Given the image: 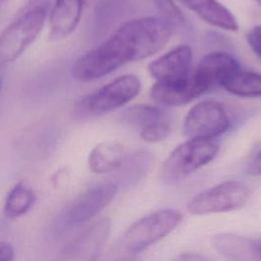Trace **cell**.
<instances>
[{
	"label": "cell",
	"instance_id": "15",
	"mask_svg": "<svg viewBox=\"0 0 261 261\" xmlns=\"http://www.w3.org/2000/svg\"><path fill=\"white\" fill-rule=\"evenodd\" d=\"M126 157L124 146L116 141L97 144L90 152L88 165L92 172L105 174L116 171Z\"/></svg>",
	"mask_w": 261,
	"mask_h": 261
},
{
	"label": "cell",
	"instance_id": "23",
	"mask_svg": "<svg viewBox=\"0 0 261 261\" xmlns=\"http://www.w3.org/2000/svg\"><path fill=\"white\" fill-rule=\"evenodd\" d=\"M247 42L253 52L261 58V25H255L247 33Z\"/></svg>",
	"mask_w": 261,
	"mask_h": 261
},
{
	"label": "cell",
	"instance_id": "18",
	"mask_svg": "<svg viewBox=\"0 0 261 261\" xmlns=\"http://www.w3.org/2000/svg\"><path fill=\"white\" fill-rule=\"evenodd\" d=\"M221 87L228 93L240 97H261V73L238 69L231 73Z\"/></svg>",
	"mask_w": 261,
	"mask_h": 261
},
{
	"label": "cell",
	"instance_id": "4",
	"mask_svg": "<svg viewBox=\"0 0 261 261\" xmlns=\"http://www.w3.org/2000/svg\"><path fill=\"white\" fill-rule=\"evenodd\" d=\"M182 219V214L173 208L160 209L134 222L122 236L123 250L137 254L172 232Z\"/></svg>",
	"mask_w": 261,
	"mask_h": 261
},
{
	"label": "cell",
	"instance_id": "9",
	"mask_svg": "<svg viewBox=\"0 0 261 261\" xmlns=\"http://www.w3.org/2000/svg\"><path fill=\"white\" fill-rule=\"evenodd\" d=\"M240 68L239 61L230 54L215 51L206 54L200 60L190 80L201 96L216 87H221V84Z\"/></svg>",
	"mask_w": 261,
	"mask_h": 261
},
{
	"label": "cell",
	"instance_id": "12",
	"mask_svg": "<svg viewBox=\"0 0 261 261\" xmlns=\"http://www.w3.org/2000/svg\"><path fill=\"white\" fill-rule=\"evenodd\" d=\"M86 0H55L49 12V39L67 38L77 27Z\"/></svg>",
	"mask_w": 261,
	"mask_h": 261
},
{
	"label": "cell",
	"instance_id": "14",
	"mask_svg": "<svg viewBox=\"0 0 261 261\" xmlns=\"http://www.w3.org/2000/svg\"><path fill=\"white\" fill-rule=\"evenodd\" d=\"M154 102L163 106H181L199 97L190 77L180 82H156L150 91Z\"/></svg>",
	"mask_w": 261,
	"mask_h": 261
},
{
	"label": "cell",
	"instance_id": "6",
	"mask_svg": "<svg viewBox=\"0 0 261 261\" xmlns=\"http://www.w3.org/2000/svg\"><path fill=\"white\" fill-rule=\"evenodd\" d=\"M142 83L135 74H124L84 97L79 108L89 115L104 114L127 104L141 92Z\"/></svg>",
	"mask_w": 261,
	"mask_h": 261
},
{
	"label": "cell",
	"instance_id": "13",
	"mask_svg": "<svg viewBox=\"0 0 261 261\" xmlns=\"http://www.w3.org/2000/svg\"><path fill=\"white\" fill-rule=\"evenodd\" d=\"M207 23L221 30L237 32L239 23L234 15L217 0H177Z\"/></svg>",
	"mask_w": 261,
	"mask_h": 261
},
{
	"label": "cell",
	"instance_id": "25",
	"mask_svg": "<svg viewBox=\"0 0 261 261\" xmlns=\"http://www.w3.org/2000/svg\"><path fill=\"white\" fill-rule=\"evenodd\" d=\"M249 169L251 173L261 174V152H259L256 155V157L252 160Z\"/></svg>",
	"mask_w": 261,
	"mask_h": 261
},
{
	"label": "cell",
	"instance_id": "29",
	"mask_svg": "<svg viewBox=\"0 0 261 261\" xmlns=\"http://www.w3.org/2000/svg\"><path fill=\"white\" fill-rule=\"evenodd\" d=\"M255 2H257L259 5H261V0H254Z\"/></svg>",
	"mask_w": 261,
	"mask_h": 261
},
{
	"label": "cell",
	"instance_id": "16",
	"mask_svg": "<svg viewBox=\"0 0 261 261\" xmlns=\"http://www.w3.org/2000/svg\"><path fill=\"white\" fill-rule=\"evenodd\" d=\"M212 244L215 250L227 259L257 260L256 239L233 233H219L213 238Z\"/></svg>",
	"mask_w": 261,
	"mask_h": 261
},
{
	"label": "cell",
	"instance_id": "27",
	"mask_svg": "<svg viewBox=\"0 0 261 261\" xmlns=\"http://www.w3.org/2000/svg\"><path fill=\"white\" fill-rule=\"evenodd\" d=\"M7 1H8V0H0V9H1V7H2Z\"/></svg>",
	"mask_w": 261,
	"mask_h": 261
},
{
	"label": "cell",
	"instance_id": "28",
	"mask_svg": "<svg viewBox=\"0 0 261 261\" xmlns=\"http://www.w3.org/2000/svg\"><path fill=\"white\" fill-rule=\"evenodd\" d=\"M2 87H3V80H2V76L0 75V92L2 90Z\"/></svg>",
	"mask_w": 261,
	"mask_h": 261
},
{
	"label": "cell",
	"instance_id": "7",
	"mask_svg": "<svg viewBox=\"0 0 261 261\" xmlns=\"http://www.w3.org/2000/svg\"><path fill=\"white\" fill-rule=\"evenodd\" d=\"M117 186L112 182L96 185L70 204L58 221V230L64 232L95 218L113 200Z\"/></svg>",
	"mask_w": 261,
	"mask_h": 261
},
{
	"label": "cell",
	"instance_id": "17",
	"mask_svg": "<svg viewBox=\"0 0 261 261\" xmlns=\"http://www.w3.org/2000/svg\"><path fill=\"white\" fill-rule=\"evenodd\" d=\"M36 201L34 190L23 181H18L6 196L3 213L9 219L21 217L30 211Z\"/></svg>",
	"mask_w": 261,
	"mask_h": 261
},
{
	"label": "cell",
	"instance_id": "11",
	"mask_svg": "<svg viewBox=\"0 0 261 261\" xmlns=\"http://www.w3.org/2000/svg\"><path fill=\"white\" fill-rule=\"evenodd\" d=\"M193 53L189 46L181 45L161 55L148 65L149 73L158 82H180L191 75Z\"/></svg>",
	"mask_w": 261,
	"mask_h": 261
},
{
	"label": "cell",
	"instance_id": "20",
	"mask_svg": "<svg viewBox=\"0 0 261 261\" xmlns=\"http://www.w3.org/2000/svg\"><path fill=\"white\" fill-rule=\"evenodd\" d=\"M124 121L135 126H144L150 122L164 119L163 111L152 105H135L123 114Z\"/></svg>",
	"mask_w": 261,
	"mask_h": 261
},
{
	"label": "cell",
	"instance_id": "8",
	"mask_svg": "<svg viewBox=\"0 0 261 261\" xmlns=\"http://www.w3.org/2000/svg\"><path fill=\"white\" fill-rule=\"evenodd\" d=\"M230 125L223 106L216 101L205 100L193 106L187 113L182 130L189 139L213 140L224 134Z\"/></svg>",
	"mask_w": 261,
	"mask_h": 261
},
{
	"label": "cell",
	"instance_id": "10",
	"mask_svg": "<svg viewBox=\"0 0 261 261\" xmlns=\"http://www.w3.org/2000/svg\"><path fill=\"white\" fill-rule=\"evenodd\" d=\"M111 230V221L100 218L83 229L61 252L66 260H95L103 250Z\"/></svg>",
	"mask_w": 261,
	"mask_h": 261
},
{
	"label": "cell",
	"instance_id": "26",
	"mask_svg": "<svg viewBox=\"0 0 261 261\" xmlns=\"http://www.w3.org/2000/svg\"><path fill=\"white\" fill-rule=\"evenodd\" d=\"M256 253L257 260H261V239H256Z\"/></svg>",
	"mask_w": 261,
	"mask_h": 261
},
{
	"label": "cell",
	"instance_id": "19",
	"mask_svg": "<svg viewBox=\"0 0 261 261\" xmlns=\"http://www.w3.org/2000/svg\"><path fill=\"white\" fill-rule=\"evenodd\" d=\"M154 162V156L148 151H138L125 157L119 169H122V180L130 186L146 175Z\"/></svg>",
	"mask_w": 261,
	"mask_h": 261
},
{
	"label": "cell",
	"instance_id": "22",
	"mask_svg": "<svg viewBox=\"0 0 261 261\" xmlns=\"http://www.w3.org/2000/svg\"><path fill=\"white\" fill-rule=\"evenodd\" d=\"M156 5H157L158 9L162 13H164V16L172 19L173 21H174V19L182 21L184 16L181 14V11L173 3L172 0H156Z\"/></svg>",
	"mask_w": 261,
	"mask_h": 261
},
{
	"label": "cell",
	"instance_id": "21",
	"mask_svg": "<svg viewBox=\"0 0 261 261\" xmlns=\"http://www.w3.org/2000/svg\"><path fill=\"white\" fill-rule=\"evenodd\" d=\"M170 125L164 119L150 122L140 129V137L146 143H158L168 137Z\"/></svg>",
	"mask_w": 261,
	"mask_h": 261
},
{
	"label": "cell",
	"instance_id": "1",
	"mask_svg": "<svg viewBox=\"0 0 261 261\" xmlns=\"http://www.w3.org/2000/svg\"><path fill=\"white\" fill-rule=\"evenodd\" d=\"M174 21L166 16L128 20L95 49L80 56L71 74L82 82L101 79L127 62L147 58L162 49L174 33Z\"/></svg>",
	"mask_w": 261,
	"mask_h": 261
},
{
	"label": "cell",
	"instance_id": "3",
	"mask_svg": "<svg viewBox=\"0 0 261 261\" xmlns=\"http://www.w3.org/2000/svg\"><path fill=\"white\" fill-rule=\"evenodd\" d=\"M219 144L208 139H189L177 145L165 159L161 179L175 184L210 163L219 152Z\"/></svg>",
	"mask_w": 261,
	"mask_h": 261
},
{
	"label": "cell",
	"instance_id": "5",
	"mask_svg": "<svg viewBox=\"0 0 261 261\" xmlns=\"http://www.w3.org/2000/svg\"><path fill=\"white\" fill-rule=\"evenodd\" d=\"M250 198L249 188L239 180H226L193 197L187 209L194 215H208L238 210Z\"/></svg>",
	"mask_w": 261,
	"mask_h": 261
},
{
	"label": "cell",
	"instance_id": "24",
	"mask_svg": "<svg viewBox=\"0 0 261 261\" xmlns=\"http://www.w3.org/2000/svg\"><path fill=\"white\" fill-rule=\"evenodd\" d=\"M15 258L13 247L7 243L0 241V261H12Z\"/></svg>",
	"mask_w": 261,
	"mask_h": 261
},
{
	"label": "cell",
	"instance_id": "2",
	"mask_svg": "<svg viewBox=\"0 0 261 261\" xmlns=\"http://www.w3.org/2000/svg\"><path fill=\"white\" fill-rule=\"evenodd\" d=\"M48 16L45 3L22 12L0 34V64L15 61L37 39Z\"/></svg>",
	"mask_w": 261,
	"mask_h": 261
}]
</instances>
